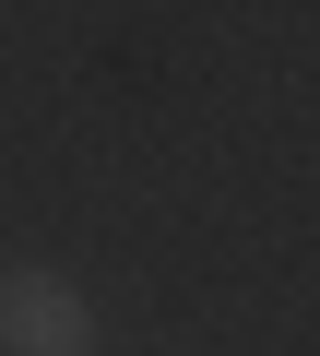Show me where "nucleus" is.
<instances>
[{
    "label": "nucleus",
    "mask_w": 320,
    "mask_h": 356,
    "mask_svg": "<svg viewBox=\"0 0 320 356\" xmlns=\"http://www.w3.org/2000/svg\"><path fill=\"white\" fill-rule=\"evenodd\" d=\"M0 356H95L83 285L48 273V261H12V273H0Z\"/></svg>",
    "instance_id": "f257e3e1"
}]
</instances>
